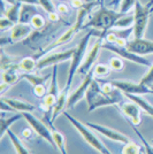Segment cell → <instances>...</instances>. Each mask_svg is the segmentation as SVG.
I'll return each instance as SVG.
<instances>
[{
  "label": "cell",
  "mask_w": 153,
  "mask_h": 154,
  "mask_svg": "<svg viewBox=\"0 0 153 154\" xmlns=\"http://www.w3.org/2000/svg\"><path fill=\"white\" fill-rule=\"evenodd\" d=\"M97 4H98V1H96V2H85V4L83 5V7H81V8L77 11V16H76L75 22H74V24L70 26L67 31L64 32L60 37H58L53 43H51L48 46H46L44 50L39 53V57L42 58V57H44V55H46V54L51 53L54 48H57V47H59V46L64 45V44L69 43L70 40L76 36L77 32L80 31L81 29H84V24H85L84 21H85V19H86L88 14L90 13V11L96 6Z\"/></svg>",
  "instance_id": "1"
},
{
  "label": "cell",
  "mask_w": 153,
  "mask_h": 154,
  "mask_svg": "<svg viewBox=\"0 0 153 154\" xmlns=\"http://www.w3.org/2000/svg\"><path fill=\"white\" fill-rule=\"evenodd\" d=\"M123 15H124V13L115 12L114 9H109L101 4L100 8L84 24V28H92L93 30H100L101 31L100 38H104V36L111 29L114 28L116 21L121 19Z\"/></svg>",
  "instance_id": "2"
},
{
  "label": "cell",
  "mask_w": 153,
  "mask_h": 154,
  "mask_svg": "<svg viewBox=\"0 0 153 154\" xmlns=\"http://www.w3.org/2000/svg\"><path fill=\"white\" fill-rule=\"evenodd\" d=\"M85 99H86L89 112H93L97 108L105 107V106H112V105L120 103L122 100V97H112L106 94L99 86L98 82L96 79H93L86 91Z\"/></svg>",
  "instance_id": "3"
},
{
  "label": "cell",
  "mask_w": 153,
  "mask_h": 154,
  "mask_svg": "<svg viewBox=\"0 0 153 154\" xmlns=\"http://www.w3.org/2000/svg\"><path fill=\"white\" fill-rule=\"evenodd\" d=\"M153 12V0L143 5L139 0H136L134 7V38H143L146 30L148 19Z\"/></svg>",
  "instance_id": "4"
},
{
  "label": "cell",
  "mask_w": 153,
  "mask_h": 154,
  "mask_svg": "<svg viewBox=\"0 0 153 154\" xmlns=\"http://www.w3.org/2000/svg\"><path fill=\"white\" fill-rule=\"evenodd\" d=\"M95 33V31H89L83 38L81 39V42L78 43V45L75 47V51H74V54L71 57V60H70V66H69V70H68V77H67V82H66V86H64V90L66 92H69L70 91V86H71V83H73V79H74V76L75 74H77V70L80 68V66L82 64L84 58H85V52H86V48H88V44H89L90 37Z\"/></svg>",
  "instance_id": "5"
},
{
  "label": "cell",
  "mask_w": 153,
  "mask_h": 154,
  "mask_svg": "<svg viewBox=\"0 0 153 154\" xmlns=\"http://www.w3.org/2000/svg\"><path fill=\"white\" fill-rule=\"evenodd\" d=\"M64 115L67 117V120L73 124V127L76 129L77 132L82 136V138L89 144L91 147L95 148V149L98 151L100 154H112L107 148L105 147V145L102 144L101 141L99 140L96 136L93 135V132L91 131V129H90L85 123L80 122L77 119H75L73 115H70L69 113L66 112V110L64 112Z\"/></svg>",
  "instance_id": "6"
},
{
  "label": "cell",
  "mask_w": 153,
  "mask_h": 154,
  "mask_svg": "<svg viewBox=\"0 0 153 154\" xmlns=\"http://www.w3.org/2000/svg\"><path fill=\"white\" fill-rule=\"evenodd\" d=\"M22 115L26 119L28 124L30 125V128L37 134V136H39L40 138H43L47 143H50L52 146L55 148V144H54L53 137H52L51 129L47 128L44 123L42 122L39 119H37L35 115H32L30 112H24V113H22Z\"/></svg>",
  "instance_id": "7"
},
{
  "label": "cell",
  "mask_w": 153,
  "mask_h": 154,
  "mask_svg": "<svg viewBox=\"0 0 153 154\" xmlns=\"http://www.w3.org/2000/svg\"><path fill=\"white\" fill-rule=\"evenodd\" d=\"M101 48L108 50V51L117 54L119 57L126 59V60H129V61H131L134 63L139 64V66H146V67H151L152 66L147 59H145L144 57H140L138 54H135L133 52L128 51L127 47H121V46H117L115 45V44L106 43V44H101Z\"/></svg>",
  "instance_id": "8"
},
{
  "label": "cell",
  "mask_w": 153,
  "mask_h": 154,
  "mask_svg": "<svg viewBox=\"0 0 153 154\" xmlns=\"http://www.w3.org/2000/svg\"><path fill=\"white\" fill-rule=\"evenodd\" d=\"M74 51H75V48H70V50L64 52H53V53L51 52V53L46 54L37 61V70H42V69L47 68L50 66H55L60 62L71 60Z\"/></svg>",
  "instance_id": "9"
},
{
  "label": "cell",
  "mask_w": 153,
  "mask_h": 154,
  "mask_svg": "<svg viewBox=\"0 0 153 154\" xmlns=\"http://www.w3.org/2000/svg\"><path fill=\"white\" fill-rule=\"evenodd\" d=\"M112 84L115 88H117L119 90L123 92L124 94H135V96H140V94H146V93H152L151 89L143 85L140 83H135V82H130V81H111Z\"/></svg>",
  "instance_id": "10"
},
{
  "label": "cell",
  "mask_w": 153,
  "mask_h": 154,
  "mask_svg": "<svg viewBox=\"0 0 153 154\" xmlns=\"http://www.w3.org/2000/svg\"><path fill=\"white\" fill-rule=\"evenodd\" d=\"M93 77H95V72H93V68H92V69L89 71V74L85 77H83V82L80 84V86H78L73 93L69 94L68 101H67V108H73L81 99H83V97H85L90 84L93 81Z\"/></svg>",
  "instance_id": "11"
},
{
  "label": "cell",
  "mask_w": 153,
  "mask_h": 154,
  "mask_svg": "<svg viewBox=\"0 0 153 154\" xmlns=\"http://www.w3.org/2000/svg\"><path fill=\"white\" fill-rule=\"evenodd\" d=\"M100 39L101 38L99 37V39L95 43V45L92 46V48L86 53V55H85V58H84L83 62H82V64L80 66L78 70H77V74H78V75H82L83 77H85L88 74H89V71L92 69V66H93L95 62H96L97 58H98V54H99V51H100V48H101Z\"/></svg>",
  "instance_id": "12"
},
{
  "label": "cell",
  "mask_w": 153,
  "mask_h": 154,
  "mask_svg": "<svg viewBox=\"0 0 153 154\" xmlns=\"http://www.w3.org/2000/svg\"><path fill=\"white\" fill-rule=\"evenodd\" d=\"M88 127H89L91 130H95L97 132L101 134L102 136H105L106 138H108L111 140H115V141H120V143H123L126 144L128 141H130V139L128 138L126 135H123L121 132L116 131L114 129L108 128V127H105V125H101V124H97V123H92V122H84Z\"/></svg>",
  "instance_id": "13"
},
{
  "label": "cell",
  "mask_w": 153,
  "mask_h": 154,
  "mask_svg": "<svg viewBox=\"0 0 153 154\" xmlns=\"http://www.w3.org/2000/svg\"><path fill=\"white\" fill-rule=\"evenodd\" d=\"M128 51L133 52L138 55H146L153 53V40L144 38H134L133 40L128 42L127 46Z\"/></svg>",
  "instance_id": "14"
},
{
  "label": "cell",
  "mask_w": 153,
  "mask_h": 154,
  "mask_svg": "<svg viewBox=\"0 0 153 154\" xmlns=\"http://www.w3.org/2000/svg\"><path fill=\"white\" fill-rule=\"evenodd\" d=\"M120 108H121L122 113L130 120V122H131L133 125H135V127L139 125L140 124V110H142L139 106H137L136 103L131 101V103H122L121 106H120Z\"/></svg>",
  "instance_id": "15"
},
{
  "label": "cell",
  "mask_w": 153,
  "mask_h": 154,
  "mask_svg": "<svg viewBox=\"0 0 153 154\" xmlns=\"http://www.w3.org/2000/svg\"><path fill=\"white\" fill-rule=\"evenodd\" d=\"M32 28L30 23H17L12 28L11 30V36H9V40L11 43H16V42H21L24 38H27L29 35H31Z\"/></svg>",
  "instance_id": "16"
},
{
  "label": "cell",
  "mask_w": 153,
  "mask_h": 154,
  "mask_svg": "<svg viewBox=\"0 0 153 154\" xmlns=\"http://www.w3.org/2000/svg\"><path fill=\"white\" fill-rule=\"evenodd\" d=\"M1 100H4L5 103L12 107L15 112H21V113H24V112H30L36 109V106H33L31 103H26L23 100H20V99H15V98H5V97H1Z\"/></svg>",
  "instance_id": "17"
},
{
  "label": "cell",
  "mask_w": 153,
  "mask_h": 154,
  "mask_svg": "<svg viewBox=\"0 0 153 154\" xmlns=\"http://www.w3.org/2000/svg\"><path fill=\"white\" fill-rule=\"evenodd\" d=\"M17 70H20L19 63H12L8 68L2 70V82L8 85H13L16 83L21 78V74H17Z\"/></svg>",
  "instance_id": "18"
},
{
  "label": "cell",
  "mask_w": 153,
  "mask_h": 154,
  "mask_svg": "<svg viewBox=\"0 0 153 154\" xmlns=\"http://www.w3.org/2000/svg\"><path fill=\"white\" fill-rule=\"evenodd\" d=\"M37 13L36 5H30V4H22L21 11H20V19L19 23H30L32 17Z\"/></svg>",
  "instance_id": "19"
},
{
  "label": "cell",
  "mask_w": 153,
  "mask_h": 154,
  "mask_svg": "<svg viewBox=\"0 0 153 154\" xmlns=\"http://www.w3.org/2000/svg\"><path fill=\"white\" fill-rule=\"evenodd\" d=\"M50 125H51L52 137H53V140H54V144H55V147L60 151L61 154H68L67 153V147H66V138H64V136L53 127L52 122H50Z\"/></svg>",
  "instance_id": "20"
},
{
  "label": "cell",
  "mask_w": 153,
  "mask_h": 154,
  "mask_svg": "<svg viewBox=\"0 0 153 154\" xmlns=\"http://www.w3.org/2000/svg\"><path fill=\"white\" fill-rule=\"evenodd\" d=\"M21 6L22 4L21 2H15V4H12L11 6L8 7L7 9L4 11L2 15L6 16L8 20H11L12 22H14L15 24L19 23V19H20V11H21Z\"/></svg>",
  "instance_id": "21"
},
{
  "label": "cell",
  "mask_w": 153,
  "mask_h": 154,
  "mask_svg": "<svg viewBox=\"0 0 153 154\" xmlns=\"http://www.w3.org/2000/svg\"><path fill=\"white\" fill-rule=\"evenodd\" d=\"M129 100H131L133 103H135L137 106H139L142 110H144L147 115L152 116L153 117V106L150 103L145 101L143 98H140L139 96H135V94H126Z\"/></svg>",
  "instance_id": "22"
},
{
  "label": "cell",
  "mask_w": 153,
  "mask_h": 154,
  "mask_svg": "<svg viewBox=\"0 0 153 154\" xmlns=\"http://www.w3.org/2000/svg\"><path fill=\"white\" fill-rule=\"evenodd\" d=\"M7 135H8V137H9V139H11V141H12V144H13L16 154H30V152L28 151V148L22 144V141L20 140L19 137L15 135L11 129L7 130Z\"/></svg>",
  "instance_id": "23"
},
{
  "label": "cell",
  "mask_w": 153,
  "mask_h": 154,
  "mask_svg": "<svg viewBox=\"0 0 153 154\" xmlns=\"http://www.w3.org/2000/svg\"><path fill=\"white\" fill-rule=\"evenodd\" d=\"M51 76H52V74L51 75H48V76H39V75L31 74V72L21 74V78H23V79L28 81L32 86H37V85H40V84H44Z\"/></svg>",
  "instance_id": "24"
},
{
  "label": "cell",
  "mask_w": 153,
  "mask_h": 154,
  "mask_svg": "<svg viewBox=\"0 0 153 154\" xmlns=\"http://www.w3.org/2000/svg\"><path fill=\"white\" fill-rule=\"evenodd\" d=\"M19 66L20 70L24 71V72H31L35 69H37V60H36V58L27 57L20 61Z\"/></svg>",
  "instance_id": "25"
},
{
  "label": "cell",
  "mask_w": 153,
  "mask_h": 154,
  "mask_svg": "<svg viewBox=\"0 0 153 154\" xmlns=\"http://www.w3.org/2000/svg\"><path fill=\"white\" fill-rule=\"evenodd\" d=\"M47 93H50L54 97H59L60 92H59V88H58V64L53 66V70H52L51 76V84L48 86V91Z\"/></svg>",
  "instance_id": "26"
},
{
  "label": "cell",
  "mask_w": 153,
  "mask_h": 154,
  "mask_svg": "<svg viewBox=\"0 0 153 154\" xmlns=\"http://www.w3.org/2000/svg\"><path fill=\"white\" fill-rule=\"evenodd\" d=\"M21 117H23L22 115V113L21 114H16V115H13L12 117H9V119H4V117H1V120H0V122H1V135H0V138H4V136L7 134V130L9 129V127L15 123L17 120H20Z\"/></svg>",
  "instance_id": "27"
},
{
  "label": "cell",
  "mask_w": 153,
  "mask_h": 154,
  "mask_svg": "<svg viewBox=\"0 0 153 154\" xmlns=\"http://www.w3.org/2000/svg\"><path fill=\"white\" fill-rule=\"evenodd\" d=\"M140 152H142V148L135 141L130 140L124 144V146L121 151V154H140Z\"/></svg>",
  "instance_id": "28"
},
{
  "label": "cell",
  "mask_w": 153,
  "mask_h": 154,
  "mask_svg": "<svg viewBox=\"0 0 153 154\" xmlns=\"http://www.w3.org/2000/svg\"><path fill=\"white\" fill-rule=\"evenodd\" d=\"M134 26V14L131 15V14H124L123 16H122L120 20H117L116 21V23H115L114 28H129V26Z\"/></svg>",
  "instance_id": "29"
},
{
  "label": "cell",
  "mask_w": 153,
  "mask_h": 154,
  "mask_svg": "<svg viewBox=\"0 0 153 154\" xmlns=\"http://www.w3.org/2000/svg\"><path fill=\"white\" fill-rule=\"evenodd\" d=\"M30 24L35 30H42L46 26V21H45L44 16H42L40 14H36L30 21Z\"/></svg>",
  "instance_id": "30"
},
{
  "label": "cell",
  "mask_w": 153,
  "mask_h": 154,
  "mask_svg": "<svg viewBox=\"0 0 153 154\" xmlns=\"http://www.w3.org/2000/svg\"><path fill=\"white\" fill-rule=\"evenodd\" d=\"M109 71H111V67L106 66L104 63L97 64L96 67L93 68V72H95V76L97 77H106L109 75Z\"/></svg>",
  "instance_id": "31"
},
{
  "label": "cell",
  "mask_w": 153,
  "mask_h": 154,
  "mask_svg": "<svg viewBox=\"0 0 153 154\" xmlns=\"http://www.w3.org/2000/svg\"><path fill=\"white\" fill-rule=\"evenodd\" d=\"M38 1H39V5L42 6V8H43L48 15H50V14H53V13H57L55 6L53 5L52 0H38Z\"/></svg>",
  "instance_id": "32"
},
{
  "label": "cell",
  "mask_w": 153,
  "mask_h": 154,
  "mask_svg": "<svg viewBox=\"0 0 153 154\" xmlns=\"http://www.w3.org/2000/svg\"><path fill=\"white\" fill-rule=\"evenodd\" d=\"M134 127V130L135 132H136V135L139 137V139L142 140V143H143V146H144V149H145V154H153V146H151L146 141V139L144 138V136L140 134L139 131L137 130V128L135 127V125H133Z\"/></svg>",
  "instance_id": "33"
},
{
  "label": "cell",
  "mask_w": 153,
  "mask_h": 154,
  "mask_svg": "<svg viewBox=\"0 0 153 154\" xmlns=\"http://www.w3.org/2000/svg\"><path fill=\"white\" fill-rule=\"evenodd\" d=\"M140 83L143 84V85H146L148 88L153 84V64L150 67L148 71L143 76V78L140 79Z\"/></svg>",
  "instance_id": "34"
},
{
  "label": "cell",
  "mask_w": 153,
  "mask_h": 154,
  "mask_svg": "<svg viewBox=\"0 0 153 154\" xmlns=\"http://www.w3.org/2000/svg\"><path fill=\"white\" fill-rule=\"evenodd\" d=\"M136 0H121V6H120V12L127 14L131 8L135 7Z\"/></svg>",
  "instance_id": "35"
},
{
  "label": "cell",
  "mask_w": 153,
  "mask_h": 154,
  "mask_svg": "<svg viewBox=\"0 0 153 154\" xmlns=\"http://www.w3.org/2000/svg\"><path fill=\"white\" fill-rule=\"evenodd\" d=\"M109 67L112 70L120 71L123 69V61L120 58H112L109 60Z\"/></svg>",
  "instance_id": "36"
},
{
  "label": "cell",
  "mask_w": 153,
  "mask_h": 154,
  "mask_svg": "<svg viewBox=\"0 0 153 154\" xmlns=\"http://www.w3.org/2000/svg\"><path fill=\"white\" fill-rule=\"evenodd\" d=\"M47 91H48V89H46V86H45L44 84L33 86V93H35V96L38 97V98H44L47 94Z\"/></svg>",
  "instance_id": "37"
},
{
  "label": "cell",
  "mask_w": 153,
  "mask_h": 154,
  "mask_svg": "<svg viewBox=\"0 0 153 154\" xmlns=\"http://www.w3.org/2000/svg\"><path fill=\"white\" fill-rule=\"evenodd\" d=\"M15 26V23L12 22L11 20H8L6 16H1V19H0V29L2 30V31H5L7 29H12L13 26Z\"/></svg>",
  "instance_id": "38"
},
{
  "label": "cell",
  "mask_w": 153,
  "mask_h": 154,
  "mask_svg": "<svg viewBox=\"0 0 153 154\" xmlns=\"http://www.w3.org/2000/svg\"><path fill=\"white\" fill-rule=\"evenodd\" d=\"M57 12L61 14H68L69 13V9H68V6L64 5V4H59L57 6Z\"/></svg>",
  "instance_id": "39"
},
{
  "label": "cell",
  "mask_w": 153,
  "mask_h": 154,
  "mask_svg": "<svg viewBox=\"0 0 153 154\" xmlns=\"http://www.w3.org/2000/svg\"><path fill=\"white\" fill-rule=\"evenodd\" d=\"M85 4L83 0H73L71 1V6L74 7V8H77V9H80L81 7H83V5Z\"/></svg>",
  "instance_id": "40"
},
{
  "label": "cell",
  "mask_w": 153,
  "mask_h": 154,
  "mask_svg": "<svg viewBox=\"0 0 153 154\" xmlns=\"http://www.w3.org/2000/svg\"><path fill=\"white\" fill-rule=\"evenodd\" d=\"M14 1H19L21 4H30V5H39L38 0H14Z\"/></svg>",
  "instance_id": "41"
},
{
  "label": "cell",
  "mask_w": 153,
  "mask_h": 154,
  "mask_svg": "<svg viewBox=\"0 0 153 154\" xmlns=\"http://www.w3.org/2000/svg\"><path fill=\"white\" fill-rule=\"evenodd\" d=\"M22 136H23L24 138L30 137V136H31V130H30V129H24V130L22 131Z\"/></svg>",
  "instance_id": "42"
},
{
  "label": "cell",
  "mask_w": 153,
  "mask_h": 154,
  "mask_svg": "<svg viewBox=\"0 0 153 154\" xmlns=\"http://www.w3.org/2000/svg\"><path fill=\"white\" fill-rule=\"evenodd\" d=\"M48 17H50V20H51V21H53V22H57V21H59V16H58L57 13L50 14V15H48Z\"/></svg>",
  "instance_id": "43"
},
{
  "label": "cell",
  "mask_w": 153,
  "mask_h": 154,
  "mask_svg": "<svg viewBox=\"0 0 153 154\" xmlns=\"http://www.w3.org/2000/svg\"><path fill=\"white\" fill-rule=\"evenodd\" d=\"M120 1H121V0H112L109 5H111V6H113V7H117L119 5H120Z\"/></svg>",
  "instance_id": "44"
},
{
  "label": "cell",
  "mask_w": 153,
  "mask_h": 154,
  "mask_svg": "<svg viewBox=\"0 0 153 154\" xmlns=\"http://www.w3.org/2000/svg\"><path fill=\"white\" fill-rule=\"evenodd\" d=\"M84 2H96L98 0H83Z\"/></svg>",
  "instance_id": "45"
},
{
  "label": "cell",
  "mask_w": 153,
  "mask_h": 154,
  "mask_svg": "<svg viewBox=\"0 0 153 154\" xmlns=\"http://www.w3.org/2000/svg\"><path fill=\"white\" fill-rule=\"evenodd\" d=\"M150 89H151V91H152V93H153V84L151 85V86H150Z\"/></svg>",
  "instance_id": "46"
}]
</instances>
